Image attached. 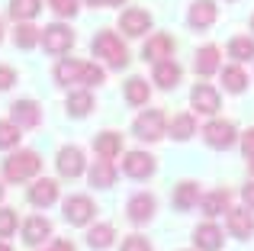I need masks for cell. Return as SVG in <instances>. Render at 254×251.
<instances>
[{"label":"cell","mask_w":254,"mask_h":251,"mask_svg":"<svg viewBox=\"0 0 254 251\" xmlns=\"http://www.w3.org/2000/svg\"><path fill=\"white\" fill-rule=\"evenodd\" d=\"M103 68H97V64H87V62H71V58H64V62H58L55 68V81L64 84V87H71V84H84V87H93V84H103Z\"/></svg>","instance_id":"6da1fadb"},{"label":"cell","mask_w":254,"mask_h":251,"mask_svg":"<svg viewBox=\"0 0 254 251\" xmlns=\"http://www.w3.org/2000/svg\"><path fill=\"white\" fill-rule=\"evenodd\" d=\"M90 49H93V55L103 58L110 68H126V64H129V52H126L123 39H119L116 32H110V29L97 32L93 42H90Z\"/></svg>","instance_id":"7a4b0ae2"},{"label":"cell","mask_w":254,"mask_h":251,"mask_svg":"<svg viewBox=\"0 0 254 251\" xmlns=\"http://www.w3.org/2000/svg\"><path fill=\"white\" fill-rule=\"evenodd\" d=\"M39 168H42V161H39L36 151H16V155H10L3 161V177L10 184H19V181H29V177L39 174Z\"/></svg>","instance_id":"3957f363"},{"label":"cell","mask_w":254,"mask_h":251,"mask_svg":"<svg viewBox=\"0 0 254 251\" xmlns=\"http://www.w3.org/2000/svg\"><path fill=\"white\" fill-rule=\"evenodd\" d=\"M164 129H168V120H164L161 110H148V113H142L132 123V132H135V138H142V142H158V138H164Z\"/></svg>","instance_id":"277c9868"},{"label":"cell","mask_w":254,"mask_h":251,"mask_svg":"<svg viewBox=\"0 0 254 251\" xmlns=\"http://www.w3.org/2000/svg\"><path fill=\"white\" fill-rule=\"evenodd\" d=\"M42 45H45L49 55H64V52L74 45V32H71L68 26H62V23H52V26L42 29Z\"/></svg>","instance_id":"5b68a950"},{"label":"cell","mask_w":254,"mask_h":251,"mask_svg":"<svg viewBox=\"0 0 254 251\" xmlns=\"http://www.w3.org/2000/svg\"><path fill=\"white\" fill-rule=\"evenodd\" d=\"M203 138L209 148H229V145H235V126L225 120H212L203 126Z\"/></svg>","instance_id":"8992f818"},{"label":"cell","mask_w":254,"mask_h":251,"mask_svg":"<svg viewBox=\"0 0 254 251\" xmlns=\"http://www.w3.org/2000/svg\"><path fill=\"white\" fill-rule=\"evenodd\" d=\"M55 164H58V174L62 177H81L84 174V151L77 148V145H64L62 151H58V158H55Z\"/></svg>","instance_id":"52a82bcc"},{"label":"cell","mask_w":254,"mask_h":251,"mask_svg":"<svg viewBox=\"0 0 254 251\" xmlns=\"http://www.w3.org/2000/svg\"><path fill=\"white\" fill-rule=\"evenodd\" d=\"M93 219V200L90 196H68L64 200V222L71 226H87Z\"/></svg>","instance_id":"ba28073f"},{"label":"cell","mask_w":254,"mask_h":251,"mask_svg":"<svg viewBox=\"0 0 254 251\" xmlns=\"http://www.w3.org/2000/svg\"><path fill=\"white\" fill-rule=\"evenodd\" d=\"M216 16H219L216 0H193L190 13H187V23H190L193 29H209V26L216 23Z\"/></svg>","instance_id":"9c48e42d"},{"label":"cell","mask_w":254,"mask_h":251,"mask_svg":"<svg viewBox=\"0 0 254 251\" xmlns=\"http://www.w3.org/2000/svg\"><path fill=\"white\" fill-rule=\"evenodd\" d=\"M123 171L129 177H135V181H145V177L155 174V158H151L148 151H129V155L123 158Z\"/></svg>","instance_id":"30bf717a"},{"label":"cell","mask_w":254,"mask_h":251,"mask_svg":"<svg viewBox=\"0 0 254 251\" xmlns=\"http://www.w3.org/2000/svg\"><path fill=\"white\" fill-rule=\"evenodd\" d=\"M10 120L19 126V129H32V126H39L42 120V113H39V103L36 100H16L10 107Z\"/></svg>","instance_id":"8fae6325"},{"label":"cell","mask_w":254,"mask_h":251,"mask_svg":"<svg viewBox=\"0 0 254 251\" xmlns=\"http://www.w3.org/2000/svg\"><path fill=\"white\" fill-rule=\"evenodd\" d=\"M119 26H123L126 36H145V32L151 29V16L145 10H138V6H129V10L119 16Z\"/></svg>","instance_id":"7c38bea8"},{"label":"cell","mask_w":254,"mask_h":251,"mask_svg":"<svg viewBox=\"0 0 254 251\" xmlns=\"http://www.w3.org/2000/svg\"><path fill=\"white\" fill-rule=\"evenodd\" d=\"M190 103H193V110L212 116V113H219V90H212L209 84H196L190 94Z\"/></svg>","instance_id":"4fadbf2b"},{"label":"cell","mask_w":254,"mask_h":251,"mask_svg":"<svg viewBox=\"0 0 254 251\" xmlns=\"http://www.w3.org/2000/svg\"><path fill=\"white\" fill-rule=\"evenodd\" d=\"M171 52H174V39L171 36H164V32H158V36H151L148 42H145V49H142V58L145 62H164V58H171Z\"/></svg>","instance_id":"5bb4252c"},{"label":"cell","mask_w":254,"mask_h":251,"mask_svg":"<svg viewBox=\"0 0 254 251\" xmlns=\"http://www.w3.org/2000/svg\"><path fill=\"white\" fill-rule=\"evenodd\" d=\"M155 196H148V193H135L129 200V206H126V213H129V219L135 222V226H142V222H148L151 216H155Z\"/></svg>","instance_id":"9a60e30c"},{"label":"cell","mask_w":254,"mask_h":251,"mask_svg":"<svg viewBox=\"0 0 254 251\" xmlns=\"http://www.w3.org/2000/svg\"><path fill=\"white\" fill-rule=\"evenodd\" d=\"M49 235H52V222H49V219H42V216H32V219H26V226H23V242H26L29 248L42 245Z\"/></svg>","instance_id":"2e32d148"},{"label":"cell","mask_w":254,"mask_h":251,"mask_svg":"<svg viewBox=\"0 0 254 251\" xmlns=\"http://www.w3.org/2000/svg\"><path fill=\"white\" fill-rule=\"evenodd\" d=\"M55 200H58V184L49 181V177H45V181H36L29 187V203H32V206L45 209V206H52Z\"/></svg>","instance_id":"e0dca14e"},{"label":"cell","mask_w":254,"mask_h":251,"mask_svg":"<svg viewBox=\"0 0 254 251\" xmlns=\"http://www.w3.org/2000/svg\"><path fill=\"white\" fill-rule=\"evenodd\" d=\"M193 242H196L199 251H222V229L206 222V226H196L193 232Z\"/></svg>","instance_id":"ac0fdd59"},{"label":"cell","mask_w":254,"mask_h":251,"mask_svg":"<svg viewBox=\"0 0 254 251\" xmlns=\"http://www.w3.org/2000/svg\"><path fill=\"white\" fill-rule=\"evenodd\" d=\"M113 184H116V168H113L110 158H100V161L90 168V187H97V190H110Z\"/></svg>","instance_id":"d6986e66"},{"label":"cell","mask_w":254,"mask_h":251,"mask_svg":"<svg viewBox=\"0 0 254 251\" xmlns=\"http://www.w3.org/2000/svg\"><path fill=\"white\" fill-rule=\"evenodd\" d=\"M229 232L235 239H251L254 235V216L248 209H229Z\"/></svg>","instance_id":"ffe728a7"},{"label":"cell","mask_w":254,"mask_h":251,"mask_svg":"<svg viewBox=\"0 0 254 251\" xmlns=\"http://www.w3.org/2000/svg\"><path fill=\"white\" fill-rule=\"evenodd\" d=\"M155 84L164 87V90H171V87L180 84V64L174 62V58H164V62L155 64Z\"/></svg>","instance_id":"44dd1931"},{"label":"cell","mask_w":254,"mask_h":251,"mask_svg":"<svg viewBox=\"0 0 254 251\" xmlns=\"http://www.w3.org/2000/svg\"><path fill=\"white\" fill-rule=\"evenodd\" d=\"M93 151H97L100 158H116L119 151H123V135H116V132H100L97 138H93Z\"/></svg>","instance_id":"7402d4cb"},{"label":"cell","mask_w":254,"mask_h":251,"mask_svg":"<svg viewBox=\"0 0 254 251\" xmlns=\"http://www.w3.org/2000/svg\"><path fill=\"white\" fill-rule=\"evenodd\" d=\"M196 74L199 77H209V74H216L219 71V49L216 45H203V49L196 52Z\"/></svg>","instance_id":"603a6c76"},{"label":"cell","mask_w":254,"mask_h":251,"mask_svg":"<svg viewBox=\"0 0 254 251\" xmlns=\"http://www.w3.org/2000/svg\"><path fill=\"white\" fill-rule=\"evenodd\" d=\"M196 203H199V187L193 181H184L180 187H174V206H177V209L187 213V209H193Z\"/></svg>","instance_id":"cb8c5ba5"},{"label":"cell","mask_w":254,"mask_h":251,"mask_svg":"<svg viewBox=\"0 0 254 251\" xmlns=\"http://www.w3.org/2000/svg\"><path fill=\"white\" fill-rule=\"evenodd\" d=\"M199 206H203V213H206V216L229 213V190H216V193L199 196Z\"/></svg>","instance_id":"d4e9b609"},{"label":"cell","mask_w":254,"mask_h":251,"mask_svg":"<svg viewBox=\"0 0 254 251\" xmlns=\"http://www.w3.org/2000/svg\"><path fill=\"white\" fill-rule=\"evenodd\" d=\"M148 97H151V90H148V84H145L142 77H129V81H126V100H129L132 107L148 103Z\"/></svg>","instance_id":"484cf974"},{"label":"cell","mask_w":254,"mask_h":251,"mask_svg":"<svg viewBox=\"0 0 254 251\" xmlns=\"http://www.w3.org/2000/svg\"><path fill=\"white\" fill-rule=\"evenodd\" d=\"M90 110H93V97H90V90H74V94L68 97V113H71V116L84 120Z\"/></svg>","instance_id":"4316f807"},{"label":"cell","mask_w":254,"mask_h":251,"mask_svg":"<svg viewBox=\"0 0 254 251\" xmlns=\"http://www.w3.org/2000/svg\"><path fill=\"white\" fill-rule=\"evenodd\" d=\"M39 0H10V16L16 23H29L32 16H39Z\"/></svg>","instance_id":"83f0119b"},{"label":"cell","mask_w":254,"mask_h":251,"mask_svg":"<svg viewBox=\"0 0 254 251\" xmlns=\"http://www.w3.org/2000/svg\"><path fill=\"white\" fill-rule=\"evenodd\" d=\"M87 245L93 251H106L113 245V226H93L90 232H87Z\"/></svg>","instance_id":"f1b7e54d"},{"label":"cell","mask_w":254,"mask_h":251,"mask_svg":"<svg viewBox=\"0 0 254 251\" xmlns=\"http://www.w3.org/2000/svg\"><path fill=\"white\" fill-rule=\"evenodd\" d=\"M13 39H16L19 49H32V45L42 42V29H36V26H29V23H19L16 32H13Z\"/></svg>","instance_id":"f546056e"},{"label":"cell","mask_w":254,"mask_h":251,"mask_svg":"<svg viewBox=\"0 0 254 251\" xmlns=\"http://www.w3.org/2000/svg\"><path fill=\"white\" fill-rule=\"evenodd\" d=\"M193 132H196V123H193V116H190V113L174 116V123H171V135L177 138V142H187Z\"/></svg>","instance_id":"4dcf8cb0"},{"label":"cell","mask_w":254,"mask_h":251,"mask_svg":"<svg viewBox=\"0 0 254 251\" xmlns=\"http://www.w3.org/2000/svg\"><path fill=\"white\" fill-rule=\"evenodd\" d=\"M222 84H225L229 94H242L248 87V77H245L242 68H222Z\"/></svg>","instance_id":"1f68e13d"},{"label":"cell","mask_w":254,"mask_h":251,"mask_svg":"<svg viewBox=\"0 0 254 251\" xmlns=\"http://www.w3.org/2000/svg\"><path fill=\"white\" fill-rule=\"evenodd\" d=\"M229 55L238 58V62H248V58H254V39H245V36L232 39V42H229Z\"/></svg>","instance_id":"d6a6232c"},{"label":"cell","mask_w":254,"mask_h":251,"mask_svg":"<svg viewBox=\"0 0 254 251\" xmlns=\"http://www.w3.org/2000/svg\"><path fill=\"white\" fill-rule=\"evenodd\" d=\"M19 132H23V129H19L13 120L10 123L0 120V148H16V145H19Z\"/></svg>","instance_id":"836d02e7"},{"label":"cell","mask_w":254,"mask_h":251,"mask_svg":"<svg viewBox=\"0 0 254 251\" xmlns=\"http://www.w3.org/2000/svg\"><path fill=\"white\" fill-rule=\"evenodd\" d=\"M16 213L13 209H0V239H10L13 232H16Z\"/></svg>","instance_id":"e575fe53"},{"label":"cell","mask_w":254,"mask_h":251,"mask_svg":"<svg viewBox=\"0 0 254 251\" xmlns=\"http://www.w3.org/2000/svg\"><path fill=\"white\" fill-rule=\"evenodd\" d=\"M49 3L58 16H74L77 13V0H49Z\"/></svg>","instance_id":"d590c367"},{"label":"cell","mask_w":254,"mask_h":251,"mask_svg":"<svg viewBox=\"0 0 254 251\" xmlns=\"http://www.w3.org/2000/svg\"><path fill=\"white\" fill-rule=\"evenodd\" d=\"M119 251H151V245H148V239H142V235H129Z\"/></svg>","instance_id":"8d00e7d4"},{"label":"cell","mask_w":254,"mask_h":251,"mask_svg":"<svg viewBox=\"0 0 254 251\" xmlns=\"http://www.w3.org/2000/svg\"><path fill=\"white\" fill-rule=\"evenodd\" d=\"M13 84H16V71L6 68V64H0V90H10Z\"/></svg>","instance_id":"74e56055"},{"label":"cell","mask_w":254,"mask_h":251,"mask_svg":"<svg viewBox=\"0 0 254 251\" xmlns=\"http://www.w3.org/2000/svg\"><path fill=\"white\" fill-rule=\"evenodd\" d=\"M242 151H245V158H248V161L254 158V129H248L242 135Z\"/></svg>","instance_id":"f35d334b"},{"label":"cell","mask_w":254,"mask_h":251,"mask_svg":"<svg viewBox=\"0 0 254 251\" xmlns=\"http://www.w3.org/2000/svg\"><path fill=\"white\" fill-rule=\"evenodd\" d=\"M242 200H245V206H251V209H254V184H248V187L242 190Z\"/></svg>","instance_id":"ab89813d"},{"label":"cell","mask_w":254,"mask_h":251,"mask_svg":"<svg viewBox=\"0 0 254 251\" xmlns=\"http://www.w3.org/2000/svg\"><path fill=\"white\" fill-rule=\"evenodd\" d=\"M45 251H74V245L71 242H52V248H45Z\"/></svg>","instance_id":"60d3db41"},{"label":"cell","mask_w":254,"mask_h":251,"mask_svg":"<svg viewBox=\"0 0 254 251\" xmlns=\"http://www.w3.org/2000/svg\"><path fill=\"white\" fill-rule=\"evenodd\" d=\"M90 6H119L123 0H87Z\"/></svg>","instance_id":"b9f144b4"},{"label":"cell","mask_w":254,"mask_h":251,"mask_svg":"<svg viewBox=\"0 0 254 251\" xmlns=\"http://www.w3.org/2000/svg\"><path fill=\"white\" fill-rule=\"evenodd\" d=\"M0 251H13V248H10V245H3V242H0Z\"/></svg>","instance_id":"7bdbcfd3"},{"label":"cell","mask_w":254,"mask_h":251,"mask_svg":"<svg viewBox=\"0 0 254 251\" xmlns=\"http://www.w3.org/2000/svg\"><path fill=\"white\" fill-rule=\"evenodd\" d=\"M248 168H251V174H254V158H251V161H248Z\"/></svg>","instance_id":"ee69618b"},{"label":"cell","mask_w":254,"mask_h":251,"mask_svg":"<svg viewBox=\"0 0 254 251\" xmlns=\"http://www.w3.org/2000/svg\"><path fill=\"white\" fill-rule=\"evenodd\" d=\"M0 200H3V184H0Z\"/></svg>","instance_id":"f6af8a7d"},{"label":"cell","mask_w":254,"mask_h":251,"mask_svg":"<svg viewBox=\"0 0 254 251\" xmlns=\"http://www.w3.org/2000/svg\"><path fill=\"white\" fill-rule=\"evenodd\" d=\"M0 39H3V29H0Z\"/></svg>","instance_id":"bcb514c9"},{"label":"cell","mask_w":254,"mask_h":251,"mask_svg":"<svg viewBox=\"0 0 254 251\" xmlns=\"http://www.w3.org/2000/svg\"><path fill=\"white\" fill-rule=\"evenodd\" d=\"M251 26H254V19H251Z\"/></svg>","instance_id":"7dc6e473"}]
</instances>
